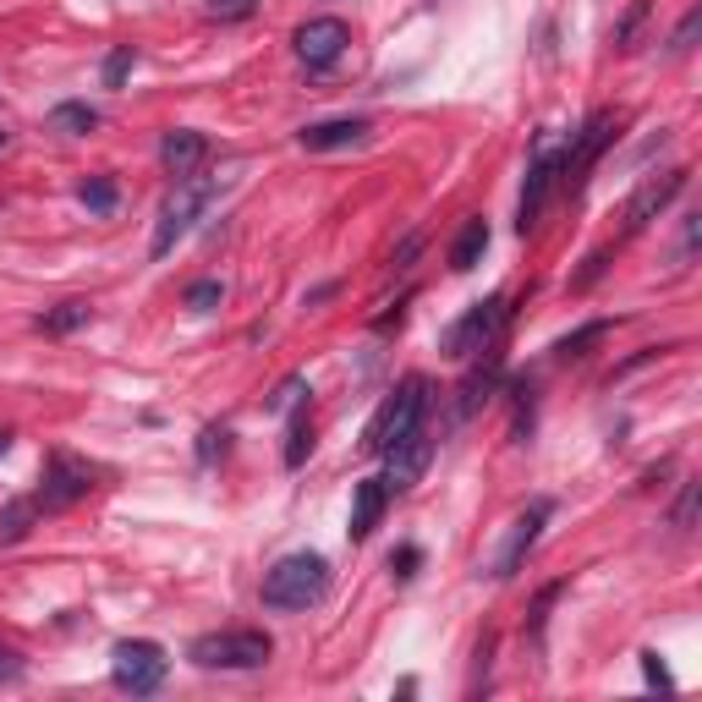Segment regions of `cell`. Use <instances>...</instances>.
Here are the masks:
<instances>
[{
    "label": "cell",
    "mask_w": 702,
    "mask_h": 702,
    "mask_svg": "<svg viewBox=\"0 0 702 702\" xmlns=\"http://www.w3.org/2000/svg\"><path fill=\"white\" fill-rule=\"evenodd\" d=\"M133 66H138V50H133V44H116V50L105 55V88H122Z\"/></svg>",
    "instance_id": "obj_26"
},
{
    "label": "cell",
    "mask_w": 702,
    "mask_h": 702,
    "mask_svg": "<svg viewBox=\"0 0 702 702\" xmlns=\"http://www.w3.org/2000/svg\"><path fill=\"white\" fill-rule=\"evenodd\" d=\"M0 148H6V127H0Z\"/></svg>",
    "instance_id": "obj_39"
},
{
    "label": "cell",
    "mask_w": 702,
    "mask_h": 702,
    "mask_svg": "<svg viewBox=\"0 0 702 702\" xmlns=\"http://www.w3.org/2000/svg\"><path fill=\"white\" fill-rule=\"evenodd\" d=\"M88 318H94V302L72 296V302H61V307L39 313V329H44V335H72V329H83Z\"/></svg>",
    "instance_id": "obj_20"
},
{
    "label": "cell",
    "mask_w": 702,
    "mask_h": 702,
    "mask_svg": "<svg viewBox=\"0 0 702 702\" xmlns=\"http://www.w3.org/2000/svg\"><path fill=\"white\" fill-rule=\"evenodd\" d=\"M6 450H11V433H6V428H0V455H6Z\"/></svg>",
    "instance_id": "obj_38"
},
{
    "label": "cell",
    "mask_w": 702,
    "mask_h": 702,
    "mask_svg": "<svg viewBox=\"0 0 702 702\" xmlns=\"http://www.w3.org/2000/svg\"><path fill=\"white\" fill-rule=\"evenodd\" d=\"M329 593V560L302 549V555H285V560L270 565L264 576V609H313L318 598Z\"/></svg>",
    "instance_id": "obj_1"
},
{
    "label": "cell",
    "mask_w": 702,
    "mask_h": 702,
    "mask_svg": "<svg viewBox=\"0 0 702 702\" xmlns=\"http://www.w3.org/2000/svg\"><path fill=\"white\" fill-rule=\"evenodd\" d=\"M374 133L363 116H340V122H313V127H302L296 143L307 148V154H329V148H352V143H363Z\"/></svg>",
    "instance_id": "obj_16"
},
{
    "label": "cell",
    "mask_w": 702,
    "mask_h": 702,
    "mask_svg": "<svg viewBox=\"0 0 702 702\" xmlns=\"http://www.w3.org/2000/svg\"><path fill=\"white\" fill-rule=\"evenodd\" d=\"M642 675H648V687H659V692H675V675H670V664H664L653 648L642 653Z\"/></svg>",
    "instance_id": "obj_30"
},
{
    "label": "cell",
    "mask_w": 702,
    "mask_h": 702,
    "mask_svg": "<svg viewBox=\"0 0 702 702\" xmlns=\"http://www.w3.org/2000/svg\"><path fill=\"white\" fill-rule=\"evenodd\" d=\"M17 670H22V664H17V653H11V648H0V675H17Z\"/></svg>",
    "instance_id": "obj_37"
},
{
    "label": "cell",
    "mask_w": 702,
    "mask_h": 702,
    "mask_svg": "<svg viewBox=\"0 0 702 702\" xmlns=\"http://www.w3.org/2000/svg\"><path fill=\"white\" fill-rule=\"evenodd\" d=\"M165 675H170V659H165V648L159 642H116V653H111V681L122 687V692H133V698H148V692H159L165 687Z\"/></svg>",
    "instance_id": "obj_6"
},
{
    "label": "cell",
    "mask_w": 702,
    "mask_h": 702,
    "mask_svg": "<svg viewBox=\"0 0 702 702\" xmlns=\"http://www.w3.org/2000/svg\"><path fill=\"white\" fill-rule=\"evenodd\" d=\"M270 653H275L270 631H209L187 648L198 670H259L270 664Z\"/></svg>",
    "instance_id": "obj_4"
},
{
    "label": "cell",
    "mask_w": 702,
    "mask_h": 702,
    "mask_svg": "<svg viewBox=\"0 0 702 702\" xmlns=\"http://www.w3.org/2000/svg\"><path fill=\"white\" fill-rule=\"evenodd\" d=\"M549 500H533L527 511H522V522H516V533H511V544H505V555H500V565H494V576L500 581H511L516 570H522V560L533 555V544H538V533H544V522H549Z\"/></svg>",
    "instance_id": "obj_13"
},
{
    "label": "cell",
    "mask_w": 702,
    "mask_h": 702,
    "mask_svg": "<svg viewBox=\"0 0 702 702\" xmlns=\"http://www.w3.org/2000/svg\"><path fill=\"white\" fill-rule=\"evenodd\" d=\"M418 253H422V231H418V237H407V242H401V253L390 259V275H401V270H412V259H418Z\"/></svg>",
    "instance_id": "obj_35"
},
{
    "label": "cell",
    "mask_w": 702,
    "mask_h": 702,
    "mask_svg": "<svg viewBox=\"0 0 702 702\" xmlns=\"http://www.w3.org/2000/svg\"><path fill=\"white\" fill-rule=\"evenodd\" d=\"M604 335H609V318H593V324H581L576 335L555 340V357H560V363H576V357H587V346H598Z\"/></svg>",
    "instance_id": "obj_22"
},
{
    "label": "cell",
    "mask_w": 702,
    "mask_h": 702,
    "mask_svg": "<svg viewBox=\"0 0 702 702\" xmlns=\"http://www.w3.org/2000/svg\"><path fill=\"white\" fill-rule=\"evenodd\" d=\"M181 302H187L192 313H214V307L226 302V285H220V281H192V285H187V296H181Z\"/></svg>",
    "instance_id": "obj_27"
},
{
    "label": "cell",
    "mask_w": 702,
    "mask_h": 702,
    "mask_svg": "<svg viewBox=\"0 0 702 702\" xmlns=\"http://www.w3.org/2000/svg\"><path fill=\"white\" fill-rule=\"evenodd\" d=\"M500 390V346H489V352H478V363H472V374L461 379V390H455V422H467L489 396Z\"/></svg>",
    "instance_id": "obj_14"
},
{
    "label": "cell",
    "mask_w": 702,
    "mask_h": 702,
    "mask_svg": "<svg viewBox=\"0 0 702 702\" xmlns=\"http://www.w3.org/2000/svg\"><path fill=\"white\" fill-rule=\"evenodd\" d=\"M231 450V428H203V444H198V461H214Z\"/></svg>",
    "instance_id": "obj_33"
},
{
    "label": "cell",
    "mask_w": 702,
    "mask_h": 702,
    "mask_svg": "<svg viewBox=\"0 0 702 702\" xmlns=\"http://www.w3.org/2000/svg\"><path fill=\"white\" fill-rule=\"evenodd\" d=\"M555 181H560V154L538 138V148H533V165H527V181H522V203H516V231H522V237L538 226V214H544V203H549Z\"/></svg>",
    "instance_id": "obj_10"
},
{
    "label": "cell",
    "mask_w": 702,
    "mask_h": 702,
    "mask_svg": "<svg viewBox=\"0 0 702 702\" xmlns=\"http://www.w3.org/2000/svg\"><path fill=\"white\" fill-rule=\"evenodd\" d=\"M385 505H390V489H385V478H363V483H357V494H352V522H346L352 544L374 538V527H379Z\"/></svg>",
    "instance_id": "obj_15"
},
{
    "label": "cell",
    "mask_w": 702,
    "mask_h": 702,
    "mask_svg": "<svg viewBox=\"0 0 702 702\" xmlns=\"http://www.w3.org/2000/svg\"><path fill=\"white\" fill-rule=\"evenodd\" d=\"M302 390H307L302 379H285V385L270 396V401H264V407H270V412H285V407H296V401H302Z\"/></svg>",
    "instance_id": "obj_34"
},
{
    "label": "cell",
    "mask_w": 702,
    "mask_h": 702,
    "mask_svg": "<svg viewBox=\"0 0 702 702\" xmlns=\"http://www.w3.org/2000/svg\"><path fill=\"white\" fill-rule=\"evenodd\" d=\"M88 489H94V467L55 450V455L44 461V483H39L33 500H39V511H66V505L88 500Z\"/></svg>",
    "instance_id": "obj_8"
},
{
    "label": "cell",
    "mask_w": 702,
    "mask_h": 702,
    "mask_svg": "<svg viewBox=\"0 0 702 702\" xmlns=\"http://www.w3.org/2000/svg\"><path fill=\"white\" fill-rule=\"evenodd\" d=\"M94 127H99V111H94V105H83V99H66V105H55V111H50V133L88 138Z\"/></svg>",
    "instance_id": "obj_19"
},
{
    "label": "cell",
    "mask_w": 702,
    "mask_h": 702,
    "mask_svg": "<svg viewBox=\"0 0 702 702\" xmlns=\"http://www.w3.org/2000/svg\"><path fill=\"white\" fill-rule=\"evenodd\" d=\"M648 17H653V6H648V0H631V6H626V17L615 22L609 44H615L620 55H626V50H637V33H642V22H648Z\"/></svg>",
    "instance_id": "obj_24"
},
{
    "label": "cell",
    "mask_w": 702,
    "mask_h": 702,
    "mask_svg": "<svg viewBox=\"0 0 702 702\" xmlns=\"http://www.w3.org/2000/svg\"><path fill=\"white\" fill-rule=\"evenodd\" d=\"M253 11H259V0H209V17L214 22H242Z\"/></svg>",
    "instance_id": "obj_31"
},
{
    "label": "cell",
    "mask_w": 702,
    "mask_h": 702,
    "mask_svg": "<svg viewBox=\"0 0 702 702\" xmlns=\"http://www.w3.org/2000/svg\"><path fill=\"white\" fill-rule=\"evenodd\" d=\"M505 324H511V302H505V296H489V302L467 307V313L444 329V357L467 363V357L500 346V329H505Z\"/></svg>",
    "instance_id": "obj_5"
},
{
    "label": "cell",
    "mask_w": 702,
    "mask_h": 702,
    "mask_svg": "<svg viewBox=\"0 0 702 702\" xmlns=\"http://www.w3.org/2000/svg\"><path fill=\"white\" fill-rule=\"evenodd\" d=\"M296 55H302V66H313V72H324V66H335L340 55H346V44H352V28L340 22V17H307L302 28H296Z\"/></svg>",
    "instance_id": "obj_11"
},
{
    "label": "cell",
    "mask_w": 702,
    "mask_h": 702,
    "mask_svg": "<svg viewBox=\"0 0 702 702\" xmlns=\"http://www.w3.org/2000/svg\"><path fill=\"white\" fill-rule=\"evenodd\" d=\"M33 516H39V500H11L0 511V544H22L33 533Z\"/></svg>",
    "instance_id": "obj_21"
},
{
    "label": "cell",
    "mask_w": 702,
    "mask_h": 702,
    "mask_svg": "<svg viewBox=\"0 0 702 702\" xmlns=\"http://www.w3.org/2000/svg\"><path fill=\"white\" fill-rule=\"evenodd\" d=\"M615 143V116L609 111H593L587 122H581V133H570V148L560 154V181L576 192L581 181H587V170L598 165V154Z\"/></svg>",
    "instance_id": "obj_9"
},
{
    "label": "cell",
    "mask_w": 702,
    "mask_h": 702,
    "mask_svg": "<svg viewBox=\"0 0 702 702\" xmlns=\"http://www.w3.org/2000/svg\"><path fill=\"white\" fill-rule=\"evenodd\" d=\"M77 198H83V209H94V214H111V209L122 203V187H116V176H88V181L77 187Z\"/></svg>",
    "instance_id": "obj_25"
},
{
    "label": "cell",
    "mask_w": 702,
    "mask_h": 702,
    "mask_svg": "<svg viewBox=\"0 0 702 702\" xmlns=\"http://www.w3.org/2000/svg\"><path fill=\"white\" fill-rule=\"evenodd\" d=\"M698 28H702V11H698V6H692V11L681 17V28H675V39H670V50H675V55H687V50H692V39H698Z\"/></svg>",
    "instance_id": "obj_32"
},
{
    "label": "cell",
    "mask_w": 702,
    "mask_h": 702,
    "mask_svg": "<svg viewBox=\"0 0 702 702\" xmlns=\"http://www.w3.org/2000/svg\"><path fill=\"white\" fill-rule=\"evenodd\" d=\"M687 176L692 170H664V176H648L631 198H626V209H620V231L626 237H637V231H648L675 198H681V187H687Z\"/></svg>",
    "instance_id": "obj_7"
},
{
    "label": "cell",
    "mask_w": 702,
    "mask_h": 702,
    "mask_svg": "<svg viewBox=\"0 0 702 702\" xmlns=\"http://www.w3.org/2000/svg\"><path fill=\"white\" fill-rule=\"evenodd\" d=\"M422 412H428V379L412 374V379H401L390 396H385V407L374 412L368 422V433H363V450L368 455H385V450H396L412 428H422Z\"/></svg>",
    "instance_id": "obj_2"
},
{
    "label": "cell",
    "mask_w": 702,
    "mask_h": 702,
    "mask_svg": "<svg viewBox=\"0 0 702 702\" xmlns=\"http://www.w3.org/2000/svg\"><path fill=\"white\" fill-rule=\"evenodd\" d=\"M418 565H422V549H418V544H401V549L390 555V576H396V581H412V576H418Z\"/></svg>",
    "instance_id": "obj_29"
},
{
    "label": "cell",
    "mask_w": 702,
    "mask_h": 702,
    "mask_svg": "<svg viewBox=\"0 0 702 702\" xmlns=\"http://www.w3.org/2000/svg\"><path fill=\"white\" fill-rule=\"evenodd\" d=\"M214 187H220V181H214V176H198V170L176 181V192H170V198H165V209H159L154 242H148V253H154V259H170V248H176V242L198 226V214L209 209Z\"/></svg>",
    "instance_id": "obj_3"
},
{
    "label": "cell",
    "mask_w": 702,
    "mask_h": 702,
    "mask_svg": "<svg viewBox=\"0 0 702 702\" xmlns=\"http://www.w3.org/2000/svg\"><path fill=\"white\" fill-rule=\"evenodd\" d=\"M159 159H165V170L181 181V176H192V170L209 159V138L192 133V127H176V133H165V143H159Z\"/></svg>",
    "instance_id": "obj_17"
},
{
    "label": "cell",
    "mask_w": 702,
    "mask_h": 702,
    "mask_svg": "<svg viewBox=\"0 0 702 702\" xmlns=\"http://www.w3.org/2000/svg\"><path fill=\"white\" fill-rule=\"evenodd\" d=\"M604 259H609V253H593V259H587V270H581V275L570 281V291H587V285L598 281V275H604Z\"/></svg>",
    "instance_id": "obj_36"
},
{
    "label": "cell",
    "mask_w": 702,
    "mask_h": 702,
    "mask_svg": "<svg viewBox=\"0 0 702 702\" xmlns=\"http://www.w3.org/2000/svg\"><path fill=\"white\" fill-rule=\"evenodd\" d=\"M489 220L483 214H472V220H461V231H455V242H450V270L455 275H467V270H478L483 264V253H489Z\"/></svg>",
    "instance_id": "obj_18"
},
{
    "label": "cell",
    "mask_w": 702,
    "mask_h": 702,
    "mask_svg": "<svg viewBox=\"0 0 702 702\" xmlns=\"http://www.w3.org/2000/svg\"><path fill=\"white\" fill-rule=\"evenodd\" d=\"M385 489L390 494H407V489H418V478L428 472V461H433V433L428 428H412L396 450H385Z\"/></svg>",
    "instance_id": "obj_12"
},
{
    "label": "cell",
    "mask_w": 702,
    "mask_h": 702,
    "mask_svg": "<svg viewBox=\"0 0 702 702\" xmlns=\"http://www.w3.org/2000/svg\"><path fill=\"white\" fill-rule=\"evenodd\" d=\"M313 450V418H307V401H296V418H291V433H285V467H302Z\"/></svg>",
    "instance_id": "obj_23"
},
{
    "label": "cell",
    "mask_w": 702,
    "mask_h": 702,
    "mask_svg": "<svg viewBox=\"0 0 702 702\" xmlns=\"http://www.w3.org/2000/svg\"><path fill=\"white\" fill-rule=\"evenodd\" d=\"M698 494H702L698 483H681V500H675V516H670L681 533H692V527H698Z\"/></svg>",
    "instance_id": "obj_28"
}]
</instances>
